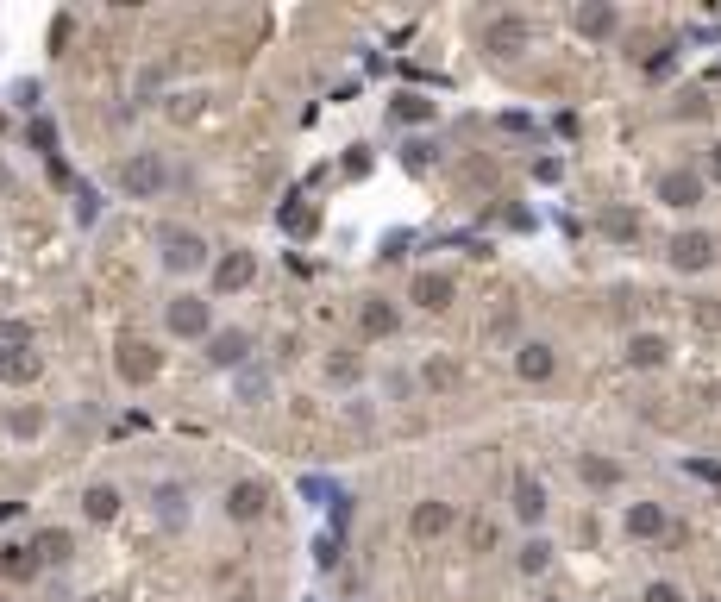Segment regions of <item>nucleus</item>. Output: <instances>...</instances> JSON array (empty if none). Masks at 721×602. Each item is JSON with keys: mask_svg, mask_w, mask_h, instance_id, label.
Wrapping results in <instances>:
<instances>
[{"mask_svg": "<svg viewBox=\"0 0 721 602\" xmlns=\"http://www.w3.org/2000/svg\"><path fill=\"white\" fill-rule=\"evenodd\" d=\"M395 327H402V308H395V301H383V295H364L358 301V333L364 339H389Z\"/></svg>", "mask_w": 721, "mask_h": 602, "instance_id": "obj_8", "label": "nucleus"}, {"mask_svg": "<svg viewBox=\"0 0 721 602\" xmlns=\"http://www.w3.org/2000/svg\"><path fill=\"white\" fill-rule=\"evenodd\" d=\"M627 534H634V540H659V534H671L665 508H659V502H634V508H627Z\"/></svg>", "mask_w": 721, "mask_h": 602, "instance_id": "obj_16", "label": "nucleus"}, {"mask_svg": "<svg viewBox=\"0 0 721 602\" xmlns=\"http://www.w3.org/2000/svg\"><path fill=\"white\" fill-rule=\"evenodd\" d=\"M264 508H270V483H232V490H226V515L232 521H258L264 515Z\"/></svg>", "mask_w": 721, "mask_h": 602, "instance_id": "obj_9", "label": "nucleus"}, {"mask_svg": "<svg viewBox=\"0 0 721 602\" xmlns=\"http://www.w3.org/2000/svg\"><path fill=\"white\" fill-rule=\"evenodd\" d=\"M515 565H521V571H527V577H540V571H546V565H552V546H546V540H527V546H521V559H515Z\"/></svg>", "mask_w": 721, "mask_h": 602, "instance_id": "obj_27", "label": "nucleus"}, {"mask_svg": "<svg viewBox=\"0 0 721 602\" xmlns=\"http://www.w3.org/2000/svg\"><path fill=\"white\" fill-rule=\"evenodd\" d=\"M395 120H433V101L427 95H402L395 101Z\"/></svg>", "mask_w": 721, "mask_h": 602, "instance_id": "obj_30", "label": "nucleus"}, {"mask_svg": "<svg viewBox=\"0 0 721 602\" xmlns=\"http://www.w3.org/2000/svg\"><path fill=\"white\" fill-rule=\"evenodd\" d=\"M113 364H120V377H126V383H151L157 370H164V352H157L151 339H120Z\"/></svg>", "mask_w": 721, "mask_h": 602, "instance_id": "obj_4", "label": "nucleus"}, {"mask_svg": "<svg viewBox=\"0 0 721 602\" xmlns=\"http://www.w3.org/2000/svg\"><path fill=\"white\" fill-rule=\"evenodd\" d=\"M602 233H609V239H640V214H634V207H609V214H602Z\"/></svg>", "mask_w": 721, "mask_h": 602, "instance_id": "obj_25", "label": "nucleus"}, {"mask_svg": "<svg viewBox=\"0 0 721 602\" xmlns=\"http://www.w3.org/2000/svg\"><path fill=\"white\" fill-rule=\"evenodd\" d=\"M414 308H427V314H446L452 308V295H458V283H452V276L446 270H421V276H414Z\"/></svg>", "mask_w": 721, "mask_h": 602, "instance_id": "obj_7", "label": "nucleus"}, {"mask_svg": "<svg viewBox=\"0 0 721 602\" xmlns=\"http://www.w3.org/2000/svg\"><path fill=\"white\" fill-rule=\"evenodd\" d=\"M0 577H7V584H32L38 577V552L32 546H0Z\"/></svg>", "mask_w": 721, "mask_h": 602, "instance_id": "obj_19", "label": "nucleus"}, {"mask_svg": "<svg viewBox=\"0 0 721 602\" xmlns=\"http://www.w3.org/2000/svg\"><path fill=\"white\" fill-rule=\"evenodd\" d=\"M314 559H320V565H327V571L339 565V527H333V534H320V546H314Z\"/></svg>", "mask_w": 721, "mask_h": 602, "instance_id": "obj_36", "label": "nucleus"}, {"mask_svg": "<svg viewBox=\"0 0 721 602\" xmlns=\"http://www.w3.org/2000/svg\"><path fill=\"white\" fill-rule=\"evenodd\" d=\"M690 314H696V327H709V333H721V301H715V295H703V301H690Z\"/></svg>", "mask_w": 721, "mask_h": 602, "instance_id": "obj_31", "label": "nucleus"}, {"mask_svg": "<svg viewBox=\"0 0 721 602\" xmlns=\"http://www.w3.org/2000/svg\"><path fill=\"white\" fill-rule=\"evenodd\" d=\"M452 383H458V364L433 358V364H427V389H452Z\"/></svg>", "mask_w": 721, "mask_h": 602, "instance_id": "obj_34", "label": "nucleus"}, {"mask_svg": "<svg viewBox=\"0 0 721 602\" xmlns=\"http://www.w3.org/2000/svg\"><path fill=\"white\" fill-rule=\"evenodd\" d=\"M251 276H258V251H239V245L220 251L214 258V295H239Z\"/></svg>", "mask_w": 721, "mask_h": 602, "instance_id": "obj_5", "label": "nucleus"}, {"mask_svg": "<svg viewBox=\"0 0 721 602\" xmlns=\"http://www.w3.org/2000/svg\"><path fill=\"white\" fill-rule=\"evenodd\" d=\"M164 327L176 339H207V327H214V301H207V295H176L170 308H164Z\"/></svg>", "mask_w": 721, "mask_h": 602, "instance_id": "obj_3", "label": "nucleus"}, {"mask_svg": "<svg viewBox=\"0 0 721 602\" xmlns=\"http://www.w3.org/2000/svg\"><path fill=\"white\" fill-rule=\"evenodd\" d=\"M7 433H13V439H38V433H44V408H38V402L13 408V414H7Z\"/></svg>", "mask_w": 721, "mask_h": 602, "instance_id": "obj_26", "label": "nucleus"}, {"mask_svg": "<svg viewBox=\"0 0 721 602\" xmlns=\"http://www.w3.org/2000/svg\"><path fill=\"white\" fill-rule=\"evenodd\" d=\"M715 264V239L709 233H678L671 239V270H709Z\"/></svg>", "mask_w": 721, "mask_h": 602, "instance_id": "obj_12", "label": "nucleus"}, {"mask_svg": "<svg viewBox=\"0 0 721 602\" xmlns=\"http://www.w3.org/2000/svg\"><path fill=\"white\" fill-rule=\"evenodd\" d=\"M659 201L684 214V207L703 201V176H696V170H665V176H659Z\"/></svg>", "mask_w": 721, "mask_h": 602, "instance_id": "obj_11", "label": "nucleus"}, {"mask_svg": "<svg viewBox=\"0 0 721 602\" xmlns=\"http://www.w3.org/2000/svg\"><path fill=\"white\" fill-rule=\"evenodd\" d=\"M270 396V377L264 370H239V402H264Z\"/></svg>", "mask_w": 721, "mask_h": 602, "instance_id": "obj_28", "label": "nucleus"}, {"mask_svg": "<svg viewBox=\"0 0 721 602\" xmlns=\"http://www.w3.org/2000/svg\"><path fill=\"white\" fill-rule=\"evenodd\" d=\"M364 170H370V151H364V145H358V151H352V157H345V176H364Z\"/></svg>", "mask_w": 721, "mask_h": 602, "instance_id": "obj_40", "label": "nucleus"}, {"mask_svg": "<svg viewBox=\"0 0 721 602\" xmlns=\"http://www.w3.org/2000/svg\"><path fill=\"white\" fill-rule=\"evenodd\" d=\"M515 515L533 527V521H546V490H540V477H515Z\"/></svg>", "mask_w": 721, "mask_h": 602, "instance_id": "obj_18", "label": "nucleus"}, {"mask_svg": "<svg viewBox=\"0 0 721 602\" xmlns=\"http://www.w3.org/2000/svg\"><path fill=\"white\" fill-rule=\"evenodd\" d=\"M452 521H458L452 502H421V508L408 515V534H414V540H439V534H452Z\"/></svg>", "mask_w": 721, "mask_h": 602, "instance_id": "obj_10", "label": "nucleus"}, {"mask_svg": "<svg viewBox=\"0 0 721 602\" xmlns=\"http://www.w3.org/2000/svg\"><path fill=\"white\" fill-rule=\"evenodd\" d=\"M0 138H7V113H0Z\"/></svg>", "mask_w": 721, "mask_h": 602, "instance_id": "obj_43", "label": "nucleus"}, {"mask_svg": "<svg viewBox=\"0 0 721 602\" xmlns=\"http://www.w3.org/2000/svg\"><path fill=\"white\" fill-rule=\"evenodd\" d=\"M195 113H201V95H176V101H170V120H182V126H189Z\"/></svg>", "mask_w": 721, "mask_h": 602, "instance_id": "obj_37", "label": "nucleus"}, {"mask_svg": "<svg viewBox=\"0 0 721 602\" xmlns=\"http://www.w3.org/2000/svg\"><path fill=\"white\" fill-rule=\"evenodd\" d=\"M527 38H533L527 19L521 13H502V19H490V32H483V51H490V57H521Z\"/></svg>", "mask_w": 721, "mask_h": 602, "instance_id": "obj_6", "label": "nucleus"}, {"mask_svg": "<svg viewBox=\"0 0 721 602\" xmlns=\"http://www.w3.org/2000/svg\"><path fill=\"white\" fill-rule=\"evenodd\" d=\"M571 26H577V32H584V38H609V32L621 26V13L609 7V0H584V7H577V13H571Z\"/></svg>", "mask_w": 721, "mask_h": 602, "instance_id": "obj_14", "label": "nucleus"}, {"mask_svg": "<svg viewBox=\"0 0 721 602\" xmlns=\"http://www.w3.org/2000/svg\"><path fill=\"white\" fill-rule=\"evenodd\" d=\"M552 602H558V596H552Z\"/></svg>", "mask_w": 721, "mask_h": 602, "instance_id": "obj_46", "label": "nucleus"}, {"mask_svg": "<svg viewBox=\"0 0 721 602\" xmlns=\"http://www.w3.org/2000/svg\"><path fill=\"white\" fill-rule=\"evenodd\" d=\"M327 377H333V383H352V377H358V358H352V352H333V358H327Z\"/></svg>", "mask_w": 721, "mask_h": 602, "instance_id": "obj_33", "label": "nucleus"}, {"mask_svg": "<svg viewBox=\"0 0 721 602\" xmlns=\"http://www.w3.org/2000/svg\"><path fill=\"white\" fill-rule=\"evenodd\" d=\"M245 352H251V333H239V327H226V333L207 339V364H214V370H239Z\"/></svg>", "mask_w": 721, "mask_h": 602, "instance_id": "obj_13", "label": "nucleus"}, {"mask_svg": "<svg viewBox=\"0 0 721 602\" xmlns=\"http://www.w3.org/2000/svg\"><path fill=\"white\" fill-rule=\"evenodd\" d=\"M665 358H671V345L659 333H634V339H627V364H634V370H659Z\"/></svg>", "mask_w": 721, "mask_h": 602, "instance_id": "obj_17", "label": "nucleus"}, {"mask_svg": "<svg viewBox=\"0 0 721 602\" xmlns=\"http://www.w3.org/2000/svg\"><path fill=\"white\" fill-rule=\"evenodd\" d=\"M157 521L170 527H189V490H182V483H164V490H157Z\"/></svg>", "mask_w": 721, "mask_h": 602, "instance_id": "obj_20", "label": "nucleus"}, {"mask_svg": "<svg viewBox=\"0 0 721 602\" xmlns=\"http://www.w3.org/2000/svg\"><path fill=\"white\" fill-rule=\"evenodd\" d=\"M577 477H584L590 490H615V483H621V465H615V458H596V452H584V458H577Z\"/></svg>", "mask_w": 721, "mask_h": 602, "instance_id": "obj_22", "label": "nucleus"}, {"mask_svg": "<svg viewBox=\"0 0 721 602\" xmlns=\"http://www.w3.org/2000/svg\"><path fill=\"white\" fill-rule=\"evenodd\" d=\"M515 370H521L527 383H546V377H552V345H540V339H527L521 352H515Z\"/></svg>", "mask_w": 721, "mask_h": 602, "instance_id": "obj_21", "label": "nucleus"}, {"mask_svg": "<svg viewBox=\"0 0 721 602\" xmlns=\"http://www.w3.org/2000/svg\"><path fill=\"white\" fill-rule=\"evenodd\" d=\"M226 602H258V596H226Z\"/></svg>", "mask_w": 721, "mask_h": 602, "instance_id": "obj_42", "label": "nucleus"}, {"mask_svg": "<svg viewBox=\"0 0 721 602\" xmlns=\"http://www.w3.org/2000/svg\"><path fill=\"white\" fill-rule=\"evenodd\" d=\"M164 182H170V164L157 151H132L126 164H120V189L138 195V201H157V195H164Z\"/></svg>", "mask_w": 721, "mask_h": 602, "instance_id": "obj_2", "label": "nucleus"}, {"mask_svg": "<svg viewBox=\"0 0 721 602\" xmlns=\"http://www.w3.org/2000/svg\"><path fill=\"white\" fill-rule=\"evenodd\" d=\"M0 182H7V176H0Z\"/></svg>", "mask_w": 721, "mask_h": 602, "instance_id": "obj_45", "label": "nucleus"}, {"mask_svg": "<svg viewBox=\"0 0 721 602\" xmlns=\"http://www.w3.org/2000/svg\"><path fill=\"white\" fill-rule=\"evenodd\" d=\"M19 345H32V327L26 320H0V352H19Z\"/></svg>", "mask_w": 721, "mask_h": 602, "instance_id": "obj_29", "label": "nucleus"}, {"mask_svg": "<svg viewBox=\"0 0 721 602\" xmlns=\"http://www.w3.org/2000/svg\"><path fill=\"white\" fill-rule=\"evenodd\" d=\"M709 176L721 182V145H709Z\"/></svg>", "mask_w": 721, "mask_h": 602, "instance_id": "obj_41", "label": "nucleus"}, {"mask_svg": "<svg viewBox=\"0 0 721 602\" xmlns=\"http://www.w3.org/2000/svg\"><path fill=\"white\" fill-rule=\"evenodd\" d=\"M32 151H44V157H57V126L44 120V113H38V120H32Z\"/></svg>", "mask_w": 721, "mask_h": 602, "instance_id": "obj_32", "label": "nucleus"}, {"mask_svg": "<svg viewBox=\"0 0 721 602\" xmlns=\"http://www.w3.org/2000/svg\"><path fill=\"white\" fill-rule=\"evenodd\" d=\"M640 602H684V590H678V584H646Z\"/></svg>", "mask_w": 721, "mask_h": 602, "instance_id": "obj_38", "label": "nucleus"}, {"mask_svg": "<svg viewBox=\"0 0 721 602\" xmlns=\"http://www.w3.org/2000/svg\"><path fill=\"white\" fill-rule=\"evenodd\" d=\"M402 164H408V170H427V164H433V145H427V138H414V145L402 151Z\"/></svg>", "mask_w": 721, "mask_h": 602, "instance_id": "obj_35", "label": "nucleus"}, {"mask_svg": "<svg viewBox=\"0 0 721 602\" xmlns=\"http://www.w3.org/2000/svg\"><path fill=\"white\" fill-rule=\"evenodd\" d=\"M32 552H38V565H63L69 552H76V540H69L63 527H44V534L32 540Z\"/></svg>", "mask_w": 721, "mask_h": 602, "instance_id": "obj_23", "label": "nucleus"}, {"mask_svg": "<svg viewBox=\"0 0 721 602\" xmlns=\"http://www.w3.org/2000/svg\"><path fill=\"white\" fill-rule=\"evenodd\" d=\"M471 546H477V552H490V546H496V527H490V521H477V527H471Z\"/></svg>", "mask_w": 721, "mask_h": 602, "instance_id": "obj_39", "label": "nucleus"}, {"mask_svg": "<svg viewBox=\"0 0 721 602\" xmlns=\"http://www.w3.org/2000/svg\"><path fill=\"white\" fill-rule=\"evenodd\" d=\"M157 264L176 270V276H189L207 264V239L201 233H182V226H157Z\"/></svg>", "mask_w": 721, "mask_h": 602, "instance_id": "obj_1", "label": "nucleus"}, {"mask_svg": "<svg viewBox=\"0 0 721 602\" xmlns=\"http://www.w3.org/2000/svg\"><path fill=\"white\" fill-rule=\"evenodd\" d=\"M82 515L88 521H113V515H120V490H113V483H95V490L82 496Z\"/></svg>", "mask_w": 721, "mask_h": 602, "instance_id": "obj_24", "label": "nucleus"}, {"mask_svg": "<svg viewBox=\"0 0 721 602\" xmlns=\"http://www.w3.org/2000/svg\"><path fill=\"white\" fill-rule=\"evenodd\" d=\"M82 602H101V596H82Z\"/></svg>", "mask_w": 721, "mask_h": 602, "instance_id": "obj_44", "label": "nucleus"}, {"mask_svg": "<svg viewBox=\"0 0 721 602\" xmlns=\"http://www.w3.org/2000/svg\"><path fill=\"white\" fill-rule=\"evenodd\" d=\"M44 377V358L32 345H19V352H0V383H38Z\"/></svg>", "mask_w": 721, "mask_h": 602, "instance_id": "obj_15", "label": "nucleus"}]
</instances>
